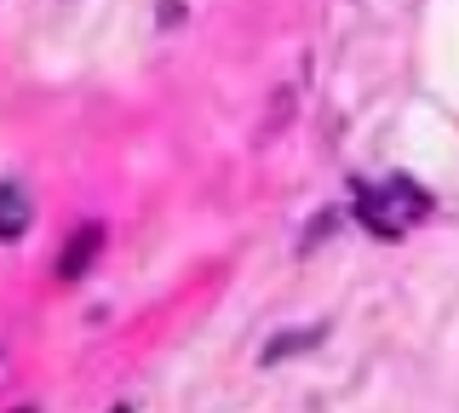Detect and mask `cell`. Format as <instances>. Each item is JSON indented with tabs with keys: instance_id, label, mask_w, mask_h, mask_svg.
Wrapping results in <instances>:
<instances>
[{
	"instance_id": "6da1fadb",
	"label": "cell",
	"mask_w": 459,
	"mask_h": 413,
	"mask_svg": "<svg viewBox=\"0 0 459 413\" xmlns=\"http://www.w3.org/2000/svg\"><path fill=\"white\" fill-rule=\"evenodd\" d=\"M98 247H104V224H81V230L64 241V259H57V281H81L86 270H92Z\"/></svg>"
},
{
	"instance_id": "7a4b0ae2",
	"label": "cell",
	"mask_w": 459,
	"mask_h": 413,
	"mask_svg": "<svg viewBox=\"0 0 459 413\" xmlns=\"http://www.w3.org/2000/svg\"><path fill=\"white\" fill-rule=\"evenodd\" d=\"M29 195H23V184H0V241H18L29 230Z\"/></svg>"
},
{
	"instance_id": "3957f363",
	"label": "cell",
	"mask_w": 459,
	"mask_h": 413,
	"mask_svg": "<svg viewBox=\"0 0 459 413\" xmlns=\"http://www.w3.org/2000/svg\"><path fill=\"white\" fill-rule=\"evenodd\" d=\"M327 339V327H293V333H276L264 350H258V362L264 367H276V362H287V356H299V350H310V345H322Z\"/></svg>"
},
{
	"instance_id": "277c9868",
	"label": "cell",
	"mask_w": 459,
	"mask_h": 413,
	"mask_svg": "<svg viewBox=\"0 0 459 413\" xmlns=\"http://www.w3.org/2000/svg\"><path fill=\"white\" fill-rule=\"evenodd\" d=\"M339 230V212H322V219H310V230H305V241H299V253H310L316 241H327Z\"/></svg>"
},
{
	"instance_id": "5b68a950",
	"label": "cell",
	"mask_w": 459,
	"mask_h": 413,
	"mask_svg": "<svg viewBox=\"0 0 459 413\" xmlns=\"http://www.w3.org/2000/svg\"><path fill=\"white\" fill-rule=\"evenodd\" d=\"M155 18H161V30H178V18H184V0H161V6H155Z\"/></svg>"
},
{
	"instance_id": "8992f818",
	"label": "cell",
	"mask_w": 459,
	"mask_h": 413,
	"mask_svg": "<svg viewBox=\"0 0 459 413\" xmlns=\"http://www.w3.org/2000/svg\"><path fill=\"white\" fill-rule=\"evenodd\" d=\"M115 413H133V408H115Z\"/></svg>"
},
{
	"instance_id": "52a82bcc",
	"label": "cell",
	"mask_w": 459,
	"mask_h": 413,
	"mask_svg": "<svg viewBox=\"0 0 459 413\" xmlns=\"http://www.w3.org/2000/svg\"><path fill=\"white\" fill-rule=\"evenodd\" d=\"M18 413H35V408H18Z\"/></svg>"
}]
</instances>
